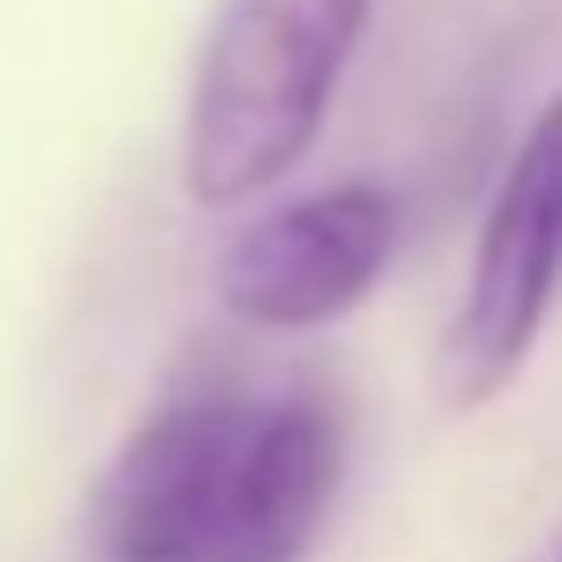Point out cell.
I'll list each match as a JSON object with an SVG mask.
<instances>
[{
	"instance_id": "6da1fadb",
	"label": "cell",
	"mask_w": 562,
	"mask_h": 562,
	"mask_svg": "<svg viewBox=\"0 0 562 562\" xmlns=\"http://www.w3.org/2000/svg\"><path fill=\"white\" fill-rule=\"evenodd\" d=\"M347 477L331 393H170L93 477L101 562H301Z\"/></svg>"
},
{
	"instance_id": "7a4b0ae2",
	"label": "cell",
	"mask_w": 562,
	"mask_h": 562,
	"mask_svg": "<svg viewBox=\"0 0 562 562\" xmlns=\"http://www.w3.org/2000/svg\"><path fill=\"white\" fill-rule=\"evenodd\" d=\"M378 0H224L186 93V193L239 209L324 132Z\"/></svg>"
},
{
	"instance_id": "3957f363",
	"label": "cell",
	"mask_w": 562,
	"mask_h": 562,
	"mask_svg": "<svg viewBox=\"0 0 562 562\" xmlns=\"http://www.w3.org/2000/svg\"><path fill=\"white\" fill-rule=\"evenodd\" d=\"M554 285H562V101L531 116V132L516 139L485 201L477 255L431 362V385L447 408H485L524 370V355L547 331Z\"/></svg>"
},
{
	"instance_id": "277c9868",
	"label": "cell",
	"mask_w": 562,
	"mask_h": 562,
	"mask_svg": "<svg viewBox=\"0 0 562 562\" xmlns=\"http://www.w3.org/2000/svg\"><path fill=\"white\" fill-rule=\"evenodd\" d=\"M393 239H401V201L385 186H324L255 216L224 247L216 293L239 324L308 331L370 301V285L393 262Z\"/></svg>"
},
{
	"instance_id": "5b68a950",
	"label": "cell",
	"mask_w": 562,
	"mask_h": 562,
	"mask_svg": "<svg viewBox=\"0 0 562 562\" xmlns=\"http://www.w3.org/2000/svg\"><path fill=\"white\" fill-rule=\"evenodd\" d=\"M547 562H562V547H554V554H547Z\"/></svg>"
}]
</instances>
